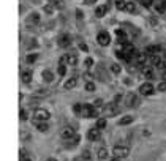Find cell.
I'll return each mask as SVG.
<instances>
[{"instance_id": "obj_50", "label": "cell", "mask_w": 166, "mask_h": 161, "mask_svg": "<svg viewBox=\"0 0 166 161\" xmlns=\"http://www.w3.org/2000/svg\"><path fill=\"white\" fill-rule=\"evenodd\" d=\"M163 79H165V81H166V70H165V71H163Z\"/></svg>"}, {"instance_id": "obj_49", "label": "cell", "mask_w": 166, "mask_h": 161, "mask_svg": "<svg viewBox=\"0 0 166 161\" xmlns=\"http://www.w3.org/2000/svg\"><path fill=\"white\" fill-rule=\"evenodd\" d=\"M21 161H32V160L29 158V156H25V158H21Z\"/></svg>"}, {"instance_id": "obj_8", "label": "cell", "mask_w": 166, "mask_h": 161, "mask_svg": "<svg viewBox=\"0 0 166 161\" xmlns=\"http://www.w3.org/2000/svg\"><path fill=\"white\" fill-rule=\"evenodd\" d=\"M98 137H100V130H98V128H96V126L90 128L89 133H87V139H89V141H96Z\"/></svg>"}, {"instance_id": "obj_40", "label": "cell", "mask_w": 166, "mask_h": 161, "mask_svg": "<svg viewBox=\"0 0 166 161\" xmlns=\"http://www.w3.org/2000/svg\"><path fill=\"white\" fill-rule=\"evenodd\" d=\"M67 63H68L67 57H60V60H59V66H65Z\"/></svg>"}, {"instance_id": "obj_30", "label": "cell", "mask_w": 166, "mask_h": 161, "mask_svg": "<svg viewBox=\"0 0 166 161\" xmlns=\"http://www.w3.org/2000/svg\"><path fill=\"white\" fill-rule=\"evenodd\" d=\"M104 126H106V118H98V120H96V128H98V130H103Z\"/></svg>"}, {"instance_id": "obj_24", "label": "cell", "mask_w": 166, "mask_h": 161, "mask_svg": "<svg viewBox=\"0 0 166 161\" xmlns=\"http://www.w3.org/2000/svg\"><path fill=\"white\" fill-rule=\"evenodd\" d=\"M155 10L158 11V13H166V2L155 3Z\"/></svg>"}, {"instance_id": "obj_32", "label": "cell", "mask_w": 166, "mask_h": 161, "mask_svg": "<svg viewBox=\"0 0 166 161\" xmlns=\"http://www.w3.org/2000/svg\"><path fill=\"white\" fill-rule=\"evenodd\" d=\"M111 71H112L114 74H119V73L122 71V68H120V65H117V63H114V65L111 66Z\"/></svg>"}, {"instance_id": "obj_31", "label": "cell", "mask_w": 166, "mask_h": 161, "mask_svg": "<svg viewBox=\"0 0 166 161\" xmlns=\"http://www.w3.org/2000/svg\"><path fill=\"white\" fill-rule=\"evenodd\" d=\"M98 116H100L98 108H95V106H94V108H92V112H90V117H89V118H96Z\"/></svg>"}, {"instance_id": "obj_7", "label": "cell", "mask_w": 166, "mask_h": 161, "mask_svg": "<svg viewBox=\"0 0 166 161\" xmlns=\"http://www.w3.org/2000/svg\"><path fill=\"white\" fill-rule=\"evenodd\" d=\"M62 137L63 139H73L76 134H75V128L73 126H65V128H62Z\"/></svg>"}, {"instance_id": "obj_44", "label": "cell", "mask_w": 166, "mask_h": 161, "mask_svg": "<svg viewBox=\"0 0 166 161\" xmlns=\"http://www.w3.org/2000/svg\"><path fill=\"white\" fill-rule=\"evenodd\" d=\"M150 3H152V0H142V5H144V6H147V8L150 6Z\"/></svg>"}, {"instance_id": "obj_29", "label": "cell", "mask_w": 166, "mask_h": 161, "mask_svg": "<svg viewBox=\"0 0 166 161\" xmlns=\"http://www.w3.org/2000/svg\"><path fill=\"white\" fill-rule=\"evenodd\" d=\"M81 158L84 160V161H92V155H90V152H89V150H84V152H82V155H81Z\"/></svg>"}, {"instance_id": "obj_52", "label": "cell", "mask_w": 166, "mask_h": 161, "mask_svg": "<svg viewBox=\"0 0 166 161\" xmlns=\"http://www.w3.org/2000/svg\"><path fill=\"white\" fill-rule=\"evenodd\" d=\"M75 161H84V160H82V158H79V160H75Z\"/></svg>"}, {"instance_id": "obj_19", "label": "cell", "mask_w": 166, "mask_h": 161, "mask_svg": "<svg viewBox=\"0 0 166 161\" xmlns=\"http://www.w3.org/2000/svg\"><path fill=\"white\" fill-rule=\"evenodd\" d=\"M147 54L152 57V56H158L160 54V46H149L147 48Z\"/></svg>"}, {"instance_id": "obj_25", "label": "cell", "mask_w": 166, "mask_h": 161, "mask_svg": "<svg viewBox=\"0 0 166 161\" xmlns=\"http://www.w3.org/2000/svg\"><path fill=\"white\" fill-rule=\"evenodd\" d=\"M146 62H147V56H146V54H139V56L136 57V63H138V65H142V66H144Z\"/></svg>"}, {"instance_id": "obj_48", "label": "cell", "mask_w": 166, "mask_h": 161, "mask_svg": "<svg viewBox=\"0 0 166 161\" xmlns=\"http://www.w3.org/2000/svg\"><path fill=\"white\" fill-rule=\"evenodd\" d=\"M96 2V0H86V3H89V5H90V3H95Z\"/></svg>"}, {"instance_id": "obj_13", "label": "cell", "mask_w": 166, "mask_h": 161, "mask_svg": "<svg viewBox=\"0 0 166 161\" xmlns=\"http://www.w3.org/2000/svg\"><path fill=\"white\" fill-rule=\"evenodd\" d=\"M49 95V90L48 89H40L36 90L33 95H32V98H46V96Z\"/></svg>"}, {"instance_id": "obj_47", "label": "cell", "mask_w": 166, "mask_h": 161, "mask_svg": "<svg viewBox=\"0 0 166 161\" xmlns=\"http://www.w3.org/2000/svg\"><path fill=\"white\" fill-rule=\"evenodd\" d=\"M111 161H120V158H117V156H112V158H111Z\"/></svg>"}, {"instance_id": "obj_11", "label": "cell", "mask_w": 166, "mask_h": 161, "mask_svg": "<svg viewBox=\"0 0 166 161\" xmlns=\"http://www.w3.org/2000/svg\"><path fill=\"white\" fill-rule=\"evenodd\" d=\"M141 74L146 77V79H154V70L150 66H144L141 70Z\"/></svg>"}, {"instance_id": "obj_1", "label": "cell", "mask_w": 166, "mask_h": 161, "mask_svg": "<svg viewBox=\"0 0 166 161\" xmlns=\"http://www.w3.org/2000/svg\"><path fill=\"white\" fill-rule=\"evenodd\" d=\"M49 117H51V114H49V111H46V109L40 108V109H35V111H33L35 122H48Z\"/></svg>"}, {"instance_id": "obj_3", "label": "cell", "mask_w": 166, "mask_h": 161, "mask_svg": "<svg viewBox=\"0 0 166 161\" xmlns=\"http://www.w3.org/2000/svg\"><path fill=\"white\" fill-rule=\"evenodd\" d=\"M139 92L142 96H150L154 93V85L150 84V82H144V84L139 85Z\"/></svg>"}, {"instance_id": "obj_5", "label": "cell", "mask_w": 166, "mask_h": 161, "mask_svg": "<svg viewBox=\"0 0 166 161\" xmlns=\"http://www.w3.org/2000/svg\"><path fill=\"white\" fill-rule=\"evenodd\" d=\"M125 104L128 108H136V106L139 104V100H138V96L135 93H128L125 96Z\"/></svg>"}, {"instance_id": "obj_23", "label": "cell", "mask_w": 166, "mask_h": 161, "mask_svg": "<svg viewBox=\"0 0 166 161\" xmlns=\"http://www.w3.org/2000/svg\"><path fill=\"white\" fill-rule=\"evenodd\" d=\"M135 120V118H133L131 116H127V117H122L120 120H119V125L120 126H123V125H130V123Z\"/></svg>"}, {"instance_id": "obj_6", "label": "cell", "mask_w": 166, "mask_h": 161, "mask_svg": "<svg viewBox=\"0 0 166 161\" xmlns=\"http://www.w3.org/2000/svg\"><path fill=\"white\" fill-rule=\"evenodd\" d=\"M119 112H120V109H119L116 104H108V106L104 108V114H106L108 117H116Z\"/></svg>"}, {"instance_id": "obj_27", "label": "cell", "mask_w": 166, "mask_h": 161, "mask_svg": "<svg viewBox=\"0 0 166 161\" xmlns=\"http://www.w3.org/2000/svg\"><path fill=\"white\" fill-rule=\"evenodd\" d=\"M150 63H152V65H155V66H158L160 63H161L160 56H152V57H150Z\"/></svg>"}, {"instance_id": "obj_41", "label": "cell", "mask_w": 166, "mask_h": 161, "mask_svg": "<svg viewBox=\"0 0 166 161\" xmlns=\"http://www.w3.org/2000/svg\"><path fill=\"white\" fill-rule=\"evenodd\" d=\"M29 137H30V134H29V131H21V139L22 141H25V139H29Z\"/></svg>"}, {"instance_id": "obj_14", "label": "cell", "mask_w": 166, "mask_h": 161, "mask_svg": "<svg viewBox=\"0 0 166 161\" xmlns=\"http://www.w3.org/2000/svg\"><path fill=\"white\" fill-rule=\"evenodd\" d=\"M108 10H109V6L108 5H101V6H98L95 10V16H98V17H103L106 13H108Z\"/></svg>"}, {"instance_id": "obj_51", "label": "cell", "mask_w": 166, "mask_h": 161, "mask_svg": "<svg viewBox=\"0 0 166 161\" xmlns=\"http://www.w3.org/2000/svg\"><path fill=\"white\" fill-rule=\"evenodd\" d=\"M46 161H57V160H55V158H48Z\"/></svg>"}, {"instance_id": "obj_22", "label": "cell", "mask_w": 166, "mask_h": 161, "mask_svg": "<svg viewBox=\"0 0 166 161\" xmlns=\"http://www.w3.org/2000/svg\"><path fill=\"white\" fill-rule=\"evenodd\" d=\"M67 60H68V65L75 66L76 63H78V56H76V54H68V56H67Z\"/></svg>"}, {"instance_id": "obj_33", "label": "cell", "mask_w": 166, "mask_h": 161, "mask_svg": "<svg viewBox=\"0 0 166 161\" xmlns=\"http://www.w3.org/2000/svg\"><path fill=\"white\" fill-rule=\"evenodd\" d=\"M36 58H38V54H30V56H27L25 60H27V63H33Z\"/></svg>"}, {"instance_id": "obj_28", "label": "cell", "mask_w": 166, "mask_h": 161, "mask_svg": "<svg viewBox=\"0 0 166 161\" xmlns=\"http://www.w3.org/2000/svg\"><path fill=\"white\" fill-rule=\"evenodd\" d=\"M125 6H127L125 0H116V8H119V10H125Z\"/></svg>"}, {"instance_id": "obj_36", "label": "cell", "mask_w": 166, "mask_h": 161, "mask_svg": "<svg viewBox=\"0 0 166 161\" xmlns=\"http://www.w3.org/2000/svg\"><path fill=\"white\" fill-rule=\"evenodd\" d=\"M73 111H75L76 114H79V116H81V111H82V104H75V106H73Z\"/></svg>"}, {"instance_id": "obj_4", "label": "cell", "mask_w": 166, "mask_h": 161, "mask_svg": "<svg viewBox=\"0 0 166 161\" xmlns=\"http://www.w3.org/2000/svg\"><path fill=\"white\" fill-rule=\"evenodd\" d=\"M96 41H98L100 46H108L111 43V36L108 32H100L98 36H96Z\"/></svg>"}, {"instance_id": "obj_42", "label": "cell", "mask_w": 166, "mask_h": 161, "mask_svg": "<svg viewBox=\"0 0 166 161\" xmlns=\"http://www.w3.org/2000/svg\"><path fill=\"white\" fill-rule=\"evenodd\" d=\"M116 35H117V36H120V38H125V36H127L123 30H117V32H116Z\"/></svg>"}, {"instance_id": "obj_17", "label": "cell", "mask_w": 166, "mask_h": 161, "mask_svg": "<svg viewBox=\"0 0 166 161\" xmlns=\"http://www.w3.org/2000/svg\"><path fill=\"white\" fill-rule=\"evenodd\" d=\"M49 3L55 8V10H63V8H65V2H63V0H49Z\"/></svg>"}, {"instance_id": "obj_35", "label": "cell", "mask_w": 166, "mask_h": 161, "mask_svg": "<svg viewBox=\"0 0 166 161\" xmlns=\"http://www.w3.org/2000/svg\"><path fill=\"white\" fill-rule=\"evenodd\" d=\"M19 118L21 120H27V111L25 109H21L19 111Z\"/></svg>"}, {"instance_id": "obj_9", "label": "cell", "mask_w": 166, "mask_h": 161, "mask_svg": "<svg viewBox=\"0 0 166 161\" xmlns=\"http://www.w3.org/2000/svg\"><path fill=\"white\" fill-rule=\"evenodd\" d=\"M76 85H78V79H76V77H70V79L65 81L63 89H65V90H71V89H75Z\"/></svg>"}, {"instance_id": "obj_37", "label": "cell", "mask_w": 166, "mask_h": 161, "mask_svg": "<svg viewBox=\"0 0 166 161\" xmlns=\"http://www.w3.org/2000/svg\"><path fill=\"white\" fill-rule=\"evenodd\" d=\"M54 10H55V8H54L52 5H51V3H49V5H44V11L48 13V14H51V13H52Z\"/></svg>"}, {"instance_id": "obj_15", "label": "cell", "mask_w": 166, "mask_h": 161, "mask_svg": "<svg viewBox=\"0 0 166 161\" xmlns=\"http://www.w3.org/2000/svg\"><path fill=\"white\" fill-rule=\"evenodd\" d=\"M92 108H94L92 104H82L81 116H82V117H87V118H89V117H90V112H92Z\"/></svg>"}, {"instance_id": "obj_26", "label": "cell", "mask_w": 166, "mask_h": 161, "mask_svg": "<svg viewBox=\"0 0 166 161\" xmlns=\"http://www.w3.org/2000/svg\"><path fill=\"white\" fill-rule=\"evenodd\" d=\"M125 11H128V13H135V11H136V6H135V3H133V2H127Z\"/></svg>"}, {"instance_id": "obj_38", "label": "cell", "mask_w": 166, "mask_h": 161, "mask_svg": "<svg viewBox=\"0 0 166 161\" xmlns=\"http://www.w3.org/2000/svg\"><path fill=\"white\" fill-rule=\"evenodd\" d=\"M57 73L60 76H65V73H67V66H59L57 68Z\"/></svg>"}, {"instance_id": "obj_34", "label": "cell", "mask_w": 166, "mask_h": 161, "mask_svg": "<svg viewBox=\"0 0 166 161\" xmlns=\"http://www.w3.org/2000/svg\"><path fill=\"white\" fill-rule=\"evenodd\" d=\"M86 90H87V92H94V90H95V84H94L92 81H89V82L86 84Z\"/></svg>"}, {"instance_id": "obj_2", "label": "cell", "mask_w": 166, "mask_h": 161, "mask_svg": "<svg viewBox=\"0 0 166 161\" xmlns=\"http://www.w3.org/2000/svg\"><path fill=\"white\" fill-rule=\"evenodd\" d=\"M112 153H114V156H117V158H125V156L130 155V149L125 147V145H114Z\"/></svg>"}, {"instance_id": "obj_18", "label": "cell", "mask_w": 166, "mask_h": 161, "mask_svg": "<svg viewBox=\"0 0 166 161\" xmlns=\"http://www.w3.org/2000/svg\"><path fill=\"white\" fill-rule=\"evenodd\" d=\"M40 21H41V17L38 13H32V14L27 17V22H30V24H40Z\"/></svg>"}, {"instance_id": "obj_53", "label": "cell", "mask_w": 166, "mask_h": 161, "mask_svg": "<svg viewBox=\"0 0 166 161\" xmlns=\"http://www.w3.org/2000/svg\"><path fill=\"white\" fill-rule=\"evenodd\" d=\"M165 57H166V52H165Z\"/></svg>"}, {"instance_id": "obj_20", "label": "cell", "mask_w": 166, "mask_h": 161, "mask_svg": "<svg viewBox=\"0 0 166 161\" xmlns=\"http://www.w3.org/2000/svg\"><path fill=\"white\" fill-rule=\"evenodd\" d=\"M35 125H36V130L41 131V133L49 130V126H48V123H46V122H35Z\"/></svg>"}, {"instance_id": "obj_21", "label": "cell", "mask_w": 166, "mask_h": 161, "mask_svg": "<svg viewBox=\"0 0 166 161\" xmlns=\"http://www.w3.org/2000/svg\"><path fill=\"white\" fill-rule=\"evenodd\" d=\"M96 156H98V160H106V158H108V149H106V147H101V149H98V153H96Z\"/></svg>"}, {"instance_id": "obj_45", "label": "cell", "mask_w": 166, "mask_h": 161, "mask_svg": "<svg viewBox=\"0 0 166 161\" xmlns=\"http://www.w3.org/2000/svg\"><path fill=\"white\" fill-rule=\"evenodd\" d=\"M157 68H160V70H165V68H166V62H161Z\"/></svg>"}, {"instance_id": "obj_12", "label": "cell", "mask_w": 166, "mask_h": 161, "mask_svg": "<svg viewBox=\"0 0 166 161\" xmlns=\"http://www.w3.org/2000/svg\"><path fill=\"white\" fill-rule=\"evenodd\" d=\"M21 81L24 82V84H29V82L32 81V71L30 70H25L21 73Z\"/></svg>"}, {"instance_id": "obj_39", "label": "cell", "mask_w": 166, "mask_h": 161, "mask_svg": "<svg viewBox=\"0 0 166 161\" xmlns=\"http://www.w3.org/2000/svg\"><path fill=\"white\" fill-rule=\"evenodd\" d=\"M158 90L160 92H166V81H163V82H160V84H158Z\"/></svg>"}, {"instance_id": "obj_46", "label": "cell", "mask_w": 166, "mask_h": 161, "mask_svg": "<svg viewBox=\"0 0 166 161\" xmlns=\"http://www.w3.org/2000/svg\"><path fill=\"white\" fill-rule=\"evenodd\" d=\"M79 46H81V49H82V51H87V46H86L84 43H79Z\"/></svg>"}, {"instance_id": "obj_43", "label": "cell", "mask_w": 166, "mask_h": 161, "mask_svg": "<svg viewBox=\"0 0 166 161\" xmlns=\"http://www.w3.org/2000/svg\"><path fill=\"white\" fill-rule=\"evenodd\" d=\"M94 65V60H92V58L89 57V58H86V66H92Z\"/></svg>"}, {"instance_id": "obj_16", "label": "cell", "mask_w": 166, "mask_h": 161, "mask_svg": "<svg viewBox=\"0 0 166 161\" xmlns=\"http://www.w3.org/2000/svg\"><path fill=\"white\" fill-rule=\"evenodd\" d=\"M41 77L44 79V82H52L54 81V73L51 70H44L43 74H41Z\"/></svg>"}, {"instance_id": "obj_10", "label": "cell", "mask_w": 166, "mask_h": 161, "mask_svg": "<svg viewBox=\"0 0 166 161\" xmlns=\"http://www.w3.org/2000/svg\"><path fill=\"white\" fill-rule=\"evenodd\" d=\"M70 44H71V36L70 35H62L60 40H59V46H62V48H68Z\"/></svg>"}]
</instances>
